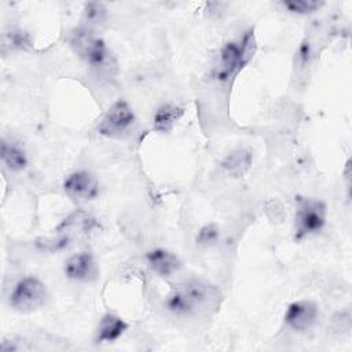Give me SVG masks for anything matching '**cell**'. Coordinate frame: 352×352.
<instances>
[{
	"label": "cell",
	"mask_w": 352,
	"mask_h": 352,
	"mask_svg": "<svg viewBox=\"0 0 352 352\" xmlns=\"http://www.w3.org/2000/svg\"><path fill=\"white\" fill-rule=\"evenodd\" d=\"M63 190L69 198L78 202H87L98 197L99 183L92 173L87 170H77L65 179Z\"/></svg>",
	"instance_id": "6"
},
{
	"label": "cell",
	"mask_w": 352,
	"mask_h": 352,
	"mask_svg": "<svg viewBox=\"0 0 352 352\" xmlns=\"http://www.w3.org/2000/svg\"><path fill=\"white\" fill-rule=\"evenodd\" d=\"M217 238H219V228L216 227V224H206L198 232L197 242L199 245H212L217 241Z\"/></svg>",
	"instance_id": "20"
},
{
	"label": "cell",
	"mask_w": 352,
	"mask_h": 352,
	"mask_svg": "<svg viewBox=\"0 0 352 352\" xmlns=\"http://www.w3.org/2000/svg\"><path fill=\"white\" fill-rule=\"evenodd\" d=\"M282 4L293 14H311L318 11L324 3L318 0H286Z\"/></svg>",
	"instance_id": "19"
},
{
	"label": "cell",
	"mask_w": 352,
	"mask_h": 352,
	"mask_svg": "<svg viewBox=\"0 0 352 352\" xmlns=\"http://www.w3.org/2000/svg\"><path fill=\"white\" fill-rule=\"evenodd\" d=\"M0 157L3 164L14 172H21L28 166V155L25 150L19 144L7 142L6 139L1 140Z\"/></svg>",
	"instance_id": "15"
},
{
	"label": "cell",
	"mask_w": 352,
	"mask_h": 352,
	"mask_svg": "<svg viewBox=\"0 0 352 352\" xmlns=\"http://www.w3.org/2000/svg\"><path fill=\"white\" fill-rule=\"evenodd\" d=\"M248 62L243 58V50L241 43L228 41L220 51V69L216 76L219 80H227L236 74Z\"/></svg>",
	"instance_id": "9"
},
{
	"label": "cell",
	"mask_w": 352,
	"mask_h": 352,
	"mask_svg": "<svg viewBox=\"0 0 352 352\" xmlns=\"http://www.w3.org/2000/svg\"><path fill=\"white\" fill-rule=\"evenodd\" d=\"M107 19V8L102 3H87L82 10V26L95 30Z\"/></svg>",
	"instance_id": "17"
},
{
	"label": "cell",
	"mask_w": 352,
	"mask_h": 352,
	"mask_svg": "<svg viewBox=\"0 0 352 352\" xmlns=\"http://www.w3.org/2000/svg\"><path fill=\"white\" fill-rule=\"evenodd\" d=\"M72 242V235L66 234V232H59L58 236H54V238H38L36 241V246L40 249V250H44V252H58V250H62L65 248H67Z\"/></svg>",
	"instance_id": "18"
},
{
	"label": "cell",
	"mask_w": 352,
	"mask_h": 352,
	"mask_svg": "<svg viewBox=\"0 0 352 352\" xmlns=\"http://www.w3.org/2000/svg\"><path fill=\"white\" fill-rule=\"evenodd\" d=\"M33 43L28 32L16 28H10L3 32L1 36V51H29L32 50Z\"/></svg>",
	"instance_id": "16"
},
{
	"label": "cell",
	"mask_w": 352,
	"mask_h": 352,
	"mask_svg": "<svg viewBox=\"0 0 352 352\" xmlns=\"http://www.w3.org/2000/svg\"><path fill=\"white\" fill-rule=\"evenodd\" d=\"M183 114H184L183 107H180L175 103L161 104L154 113V118H153L154 129L161 133L170 132L173 129L176 121H179Z\"/></svg>",
	"instance_id": "14"
},
{
	"label": "cell",
	"mask_w": 352,
	"mask_h": 352,
	"mask_svg": "<svg viewBox=\"0 0 352 352\" xmlns=\"http://www.w3.org/2000/svg\"><path fill=\"white\" fill-rule=\"evenodd\" d=\"M318 307L314 301L298 300L292 302L285 314V323L294 331H305L316 322Z\"/></svg>",
	"instance_id": "7"
},
{
	"label": "cell",
	"mask_w": 352,
	"mask_h": 352,
	"mask_svg": "<svg viewBox=\"0 0 352 352\" xmlns=\"http://www.w3.org/2000/svg\"><path fill=\"white\" fill-rule=\"evenodd\" d=\"M135 122V113L124 99L116 100L98 125V132L109 138L121 136Z\"/></svg>",
	"instance_id": "5"
},
{
	"label": "cell",
	"mask_w": 352,
	"mask_h": 352,
	"mask_svg": "<svg viewBox=\"0 0 352 352\" xmlns=\"http://www.w3.org/2000/svg\"><path fill=\"white\" fill-rule=\"evenodd\" d=\"M99 227L96 219L85 212V210H76L69 214L58 227L59 232L72 234H89L92 230Z\"/></svg>",
	"instance_id": "12"
},
{
	"label": "cell",
	"mask_w": 352,
	"mask_h": 352,
	"mask_svg": "<svg viewBox=\"0 0 352 352\" xmlns=\"http://www.w3.org/2000/svg\"><path fill=\"white\" fill-rule=\"evenodd\" d=\"M217 298L216 289L201 279H187L176 285L165 300V307L175 315L191 316L209 308Z\"/></svg>",
	"instance_id": "1"
},
{
	"label": "cell",
	"mask_w": 352,
	"mask_h": 352,
	"mask_svg": "<svg viewBox=\"0 0 352 352\" xmlns=\"http://www.w3.org/2000/svg\"><path fill=\"white\" fill-rule=\"evenodd\" d=\"M326 223V205L318 199H301L296 210L294 238L297 241L319 232Z\"/></svg>",
	"instance_id": "4"
},
{
	"label": "cell",
	"mask_w": 352,
	"mask_h": 352,
	"mask_svg": "<svg viewBox=\"0 0 352 352\" xmlns=\"http://www.w3.org/2000/svg\"><path fill=\"white\" fill-rule=\"evenodd\" d=\"M146 261L148 267L160 276H172L182 267L180 258L175 253L165 249H153L147 252Z\"/></svg>",
	"instance_id": "10"
},
{
	"label": "cell",
	"mask_w": 352,
	"mask_h": 352,
	"mask_svg": "<svg viewBox=\"0 0 352 352\" xmlns=\"http://www.w3.org/2000/svg\"><path fill=\"white\" fill-rule=\"evenodd\" d=\"M48 298L45 285L37 276H25L16 282L11 294L10 305L18 312H32L43 307Z\"/></svg>",
	"instance_id": "3"
},
{
	"label": "cell",
	"mask_w": 352,
	"mask_h": 352,
	"mask_svg": "<svg viewBox=\"0 0 352 352\" xmlns=\"http://www.w3.org/2000/svg\"><path fill=\"white\" fill-rule=\"evenodd\" d=\"M128 323L121 319L120 316L114 314H106L102 316L99 320V324L96 327V336L95 341L96 342H113L118 340L126 330H128Z\"/></svg>",
	"instance_id": "11"
},
{
	"label": "cell",
	"mask_w": 352,
	"mask_h": 352,
	"mask_svg": "<svg viewBox=\"0 0 352 352\" xmlns=\"http://www.w3.org/2000/svg\"><path fill=\"white\" fill-rule=\"evenodd\" d=\"M253 155L249 148L238 147L230 151L221 161V168L232 177L243 176L252 165Z\"/></svg>",
	"instance_id": "13"
},
{
	"label": "cell",
	"mask_w": 352,
	"mask_h": 352,
	"mask_svg": "<svg viewBox=\"0 0 352 352\" xmlns=\"http://www.w3.org/2000/svg\"><path fill=\"white\" fill-rule=\"evenodd\" d=\"M69 44L74 54L98 72H110L114 67L104 41L95 34V30L85 26L74 28L69 34Z\"/></svg>",
	"instance_id": "2"
},
{
	"label": "cell",
	"mask_w": 352,
	"mask_h": 352,
	"mask_svg": "<svg viewBox=\"0 0 352 352\" xmlns=\"http://www.w3.org/2000/svg\"><path fill=\"white\" fill-rule=\"evenodd\" d=\"M63 272L72 280L89 282L96 278L98 268H96L95 258L91 253L80 252L73 254L65 261Z\"/></svg>",
	"instance_id": "8"
}]
</instances>
